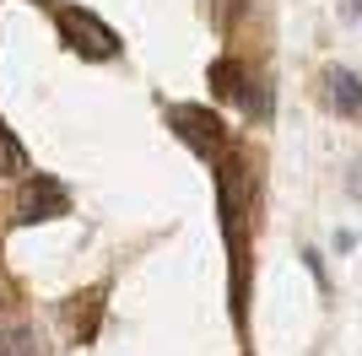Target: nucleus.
Here are the masks:
<instances>
[{
    "label": "nucleus",
    "mask_w": 362,
    "mask_h": 356,
    "mask_svg": "<svg viewBox=\"0 0 362 356\" xmlns=\"http://www.w3.org/2000/svg\"><path fill=\"white\" fill-rule=\"evenodd\" d=\"M325 81H330V103L341 108L346 119H357V114H362V87H357V71H330Z\"/></svg>",
    "instance_id": "nucleus-4"
},
{
    "label": "nucleus",
    "mask_w": 362,
    "mask_h": 356,
    "mask_svg": "<svg viewBox=\"0 0 362 356\" xmlns=\"http://www.w3.org/2000/svg\"><path fill=\"white\" fill-rule=\"evenodd\" d=\"M341 16H346V22H357V0H341Z\"/></svg>",
    "instance_id": "nucleus-8"
},
{
    "label": "nucleus",
    "mask_w": 362,
    "mask_h": 356,
    "mask_svg": "<svg viewBox=\"0 0 362 356\" xmlns=\"http://www.w3.org/2000/svg\"><path fill=\"white\" fill-rule=\"evenodd\" d=\"M65 210H71V194H65L54 178H28V184H22V200H16V227L54 222Z\"/></svg>",
    "instance_id": "nucleus-3"
},
{
    "label": "nucleus",
    "mask_w": 362,
    "mask_h": 356,
    "mask_svg": "<svg viewBox=\"0 0 362 356\" xmlns=\"http://www.w3.org/2000/svg\"><path fill=\"white\" fill-rule=\"evenodd\" d=\"M60 38H65V49L81 54V59H114L119 54V32L108 28L103 16L81 11V6H65L60 11Z\"/></svg>",
    "instance_id": "nucleus-1"
},
{
    "label": "nucleus",
    "mask_w": 362,
    "mask_h": 356,
    "mask_svg": "<svg viewBox=\"0 0 362 356\" xmlns=\"http://www.w3.org/2000/svg\"><path fill=\"white\" fill-rule=\"evenodd\" d=\"M0 173H28V151H22V141L11 135V124L0 119Z\"/></svg>",
    "instance_id": "nucleus-5"
},
{
    "label": "nucleus",
    "mask_w": 362,
    "mask_h": 356,
    "mask_svg": "<svg viewBox=\"0 0 362 356\" xmlns=\"http://www.w3.org/2000/svg\"><path fill=\"white\" fill-rule=\"evenodd\" d=\"M211 87L222 92V97H238V92H243V65H238V59H216V65H211Z\"/></svg>",
    "instance_id": "nucleus-6"
},
{
    "label": "nucleus",
    "mask_w": 362,
    "mask_h": 356,
    "mask_svg": "<svg viewBox=\"0 0 362 356\" xmlns=\"http://www.w3.org/2000/svg\"><path fill=\"white\" fill-rule=\"evenodd\" d=\"M168 124L189 141V146L200 151V157H216L222 151V119L211 114V108H195V103H173L168 108Z\"/></svg>",
    "instance_id": "nucleus-2"
},
{
    "label": "nucleus",
    "mask_w": 362,
    "mask_h": 356,
    "mask_svg": "<svg viewBox=\"0 0 362 356\" xmlns=\"http://www.w3.org/2000/svg\"><path fill=\"white\" fill-rule=\"evenodd\" d=\"M0 356H38V340L22 324H0Z\"/></svg>",
    "instance_id": "nucleus-7"
}]
</instances>
